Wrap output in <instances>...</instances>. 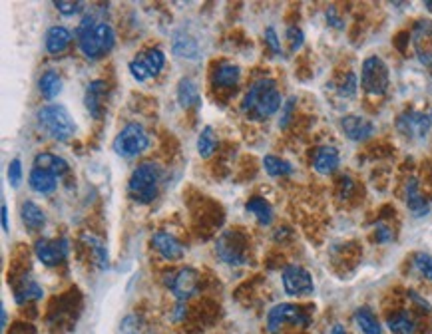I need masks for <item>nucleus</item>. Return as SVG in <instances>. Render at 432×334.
I'll use <instances>...</instances> for the list:
<instances>
[{"instance_id": "obj_1", "label": "nucleus", "mask_w": 432, "mask_h": 334, "mask_svg": "<svg viewBox=\"0 0 432 334\" xmlns=\"http://www.w3.org/2000/svg\"><path fill=\"white\" fill-rule=\"evenodd\" d=\"M281 108H283V96L279 92V84L273 78L255 80L241 100V112L251 122H265L275 116Z\"/></svg>"}, {"instance_id": "obj_2", "label": "nucleus", "mask_w": 432, "mask_h": 334, "mask_svg": "<svg viewBox=\"0 0 432 334\" xmlns=\"http://www.w3.org/2000/svg\"><path fill=\"white\" fill-rule=\"evenodd\" d=\"M76 42L84 58L100 60L114 50L116 32L106 20H98L92 12H86L76 28Z\"/></svg>"}, {"instance_id": "obj_3", "label": "nucleus", "mask_w": 432, "mask_h": 334, "mask_svg": "<svg viewBox=\"0 0 432 334\" xmlns=\"http://www.w3.org/2000/svg\"><path fill=\"white\" fill-rule=\"evenodd\" d=\"M162 177H164V169L158 163L153 161L140 163L138 167H134V172L130 174V179H128L130 199L138 205L153 203L160 193Z\"/></svg>"}, {"instance_id": "obj_4", "label": "nucleus", "mask_w": 432, "mask_h": 334, "mask_svg": "<svg viewBox=\"0 0 432 334\" xmlns=\"http://www.w3.org/2000/svg\"><path fill=\"white\" fill-rule=\"evenodd\" d=\"M40 131L56 142H68L76 135V122L62 103H48L36 112Z\"/></svg>"}, {"instance_id": "obj_5", "label": "nucleus", "mask_w": 432, "mask_h": 334, "mask_svg": "<svg viewBox=\"0 0 432 334\" xmlns=\"http://www.w3.org/2000/svg\"><path fill=\"white\" fill-rule=\"evenodd\" d=\"M149 146H151V137H149L148 130L138 122L126 124L112 142L114 153L124 160H134L138 156L146 153Z\"/></svg>"}, {"instance_id": "obj_6", "label": "nucleus", "mask_w": 432, "mask_h": 334, "mask_svg": "<svg viewBox=\"0 0 432 334\" xmlns=\"http://www.w3.org/2000/svg\"><path fill=\"white\" fill-rule=\"evenodd\" d=\"M390 86V70L381 56H369L360 64V87L374 98H381Z\"/></svg>"}, {"instance_id": "obj_7", "label": "nucleus", "mask_w": 432, "mask_h": 334, "mask_svg": "<svg viewBox=\"0 0 432 334\" xmlns=\"http://www.w3.org/2000/svg\"><path fill=\"white\" fill-rule=\"evenodd\" d=\"M164 283L167 291L174 294V299L178 303H185L199 291L201 275L194 267H181L178 271H172L169 275H165Z\"/></svg>"}, {"instance_id": "obj_8", "label": "nucleus", "mask_w": 432, "mask_h": 334, "mask_svg": "<svg viewBox=\"0 0 432 334\" xmlns=\"http://www.w3.org/2000/svg\"><path fill=\"white\" fill-rule=\"evenodd\" d=\"M215 253L222 262L229 267H239L247 262V243L245 237L235 229L224 231L215 241Z\"/></svg>"}, {"instance_id": "obj_9", "label": "nucleus", "mask_w": 432, "mask_h": 334, "mask_svg": "<svg viewBox=\"0 0 432 334\" xmlns=\"http://www.w3.org/2000/svg\"><path fill=\"white\" fill-rule=\"evenodd\" d=\"M311 317L297 305L291 303H279L267 312V333L277 334L285 324L293 326H309Z\"/></svg>"}, {"instance_id": "obj_10", "label": "nucleus", "mask_w": 432, "mask_h": 334, "mask_svg": "<svg viewBox=\"0 0 432 334\" xmlns=\"http://www.w3.org/2000/svg\"><path fill=\"white\" fill-rule=\"evenodd\" d=\"M281 285H283L285 294L289 297H311L315 292V281L313 275L301 267V265H287L281 273Z\"/></svg>"}, {"instance_id": "obj_11", "label": "nucleus", "mask_w": 432, "mask_h": 334, "mask_svg": "<svg viewBox=\"0 0 432 334\" xmlns=\"http://www.w3.org/2000/svg\"><path fill=\"white\" fill-rule=\"evenodd\" d=\"M397 131L408 137V140H424L432 128V116L420 112V110H404L397 116Z\"/></svg>"}, {"instance_id": "obj_12", "label": "nucleus", "mask_w": 432, "mask_h": 334, "mask_svg": "<svg viewBox=\"0 0 432 334\" xmlns=\"http://www.w3.org/2000/svg\"><path fill=\"white\" fill-rule=\"evenodd\" d=\"M34 255L44 267H58L70 255V241L66 237H58V239L42 237L34 243Z\"/></svg>"}, {"instance_id": "obj_13", "label": "nucleus", "mask_w": 432, "mask_h": 334, "mask_svg": "<svg viewBox=\"0 0 432 334\" xmlns=\"http://www.w3.org/2000/svg\"><path fill=\"white\" fill-rule=\"evenodd\" d=\"M413 48L418 62L432 68V20H418L413 28Z\"/></svg>"}, {"instance_id": "obj_14", "label": "nucleus", "mask_w": 432, "mask_h": 334, "mask_svg": "<svg viewBox=\"0 0 432 334\" xmlns=\"http://www.w3.org/2000/svg\"><path fill=\"white\" fill-rule=\"evenodd\" d=\"M151 247L164 261L176 262L185 257V245L179 241L176 235L167 231H156L151 235Z\"/></svg>"}, {"instance_id": "obj_15", "label": "nucleus", "mask_w": 432, "mask_h": 334, "mask_svg": "<svg viewBox=\"0 0 432 334\" xmlns=\"http://www.w3.org/2000/svg\"><path fill=\"white\" fill-rule=\"evenodd\" d=\"M341 126V131L347 135V140L351 142H367L371 135L374 133V124L365 116H358V114H349V116L341 117L339 122Z\"/></svg>"}, {"instance_id": "obj_16", "label": "nucleus", "mask_w": 432, "mask_h": 334, "mask_svg": "<svg viewBox=\"0 0 432 334\" xmlns=\"http://www.w3.org/2000/svg\"><path fill=\"white\" fill-rule=\"evenodd\" d=\"M106 96H108V84L106 80H92L86 92H84V106H86V112L94 119H100L104 114V102Z\"/></svg>"}, {"instance_id": "obj_17", "label": "nucleus", "mask_w": 432, "mask_h": 334, "mask_svg": "<svg viewBox=\"0 0 432 334\" xmlns=\"http://www.w3.org/2000/svg\"><path fill=\"white\" fill-rule=\"evenodd\" d=\"M404 203L415 217H424L431 213V201L420 193V183L417 177H410L404 183Z\"/></svg>"}, {"instance_id": "obj_18", "label": "nucleus", "mask_w": 432, "mask_h": 334, "mask_svg": "<svg viewBox=\"0 0 432 334\" xmlns=\"http://www.w3.org/2000/svg\"><path fill=\"white\" fill-rule=\"evenodd\" d=\"M241 68L233 62H219L213 66L211 72V84L215 90H231L239 84L241 80Z\"/></svg>"}, {"instance_id": "obj_19", "label": "nucleus", "mask_w": 432, "mask_h": 334, "mask_svg": "<svg viewBox=\"0 0 432 334\" xmlns=\"http://www.w3.org/2000/svg\"><path fill=\"white\" fill-rule=\"evenodd\" d=\"M341 165V153L335 146H321L313 153V169L321 175H333Z\"/></svg>"}, {"instance_id": "obj_20", "label": "nucleus", "mask_w": 432, "mask_h": 334, "mask_svg": "<svg viewBox=\"0 0 432 334\" xmlns=\"http://www.w3.org/2000/svg\"><path fill=\"white\" fill-rule=\"evenodd\" d=\"M74 40V34L70 32V30L66 28V26H50V28L46 30V36H44V48L48 54H52V56H58V54H64L68 48H70V44Z\"/></svg>"}, {"instance_id": "obj_21", "label": "nucleus", "mask_w": 432, "mask_h": 334, "mask_svg": "<svg viewBox=\"0 0 432 334\" xmlns=\"http://www.w3.org/2000/svg\"><path fill=\"white\" fill-rule=\"evenodd\" d=\"M58 175L42 167H32L28 174V187L38 195H52L58 189Z\"/></svg>"}, {"instance_id": "obj_22", "label": "nucleus", "mask_w": 432, "mask_h": 334, "mask_svg": "<svg viewBox=\"0 0 432 334\" xmlns=\"http://www.w3.org/2000/svg\"><path fill=\"white\" fill-rule=\"evenodd\" d=\"M176 96H178V103L183 110H192V108H199L201 106L199 86H197V82H195L194 78H190V76H183L179 80Z\"/></svg>"}, {"instance_id": "obj_23", "label": "nucleus", "mask_w": 432, "mask_h": 334, "mask_svg": "<svg viewBox=\"0 0 432 334\" xmlns=\"http://www.w3.org/2000/svg\"><path fill=\"white\" fill-rule=\"evenodd\" d=\"M20 219H22V225L30 233H38L44 229L46 213L42 211V207L34 203L32 199H26V201L20 203Z\"/></svg>"}, {"instance_id": "obj_24", "label": "nucleus", "mask_w": 432, "mask_h": 334, "mask_svg": "<svg viewBox=\"0 0 432 334\" xmlns=\"http://www.w3.org/2000/svg\"><path fill=\"white\" fill-rule=\"evenodd\" d=\"M245 211H247L249 215H254L261 227H269V225L273 223V219H275L273 207H271V203H269L265 197H261V195L249 197V199L245 201Z\"/></svg>"}, {"instance_id": "obj_25", "label": "nucleus", "mask_w": 432, "mask_h": 334, "mask_svg": "<svg viewBox=\"0 0 432 334\" xmlns=\"http://www.w3.org/2000/svg\"><path fill=\"white\" fill-rule=\"evenodd\" d=\"M388 331L392 334H417L418 322L417 319L408 312V310H397L392 315H388L387 319Z\"/></svg>"}, {"instance_id": "obj_26", "label": "nucleus", "mask_w": 432, "mask_h": 334, "mask_svg": "<svg viewBox=\"0 0 432 334\" xmlns=\"http://www.w3.org/2000/svg\"><path fill=\"white\" fill-rule=\"evenodd\" d=\"M34 167H42V169H48L54 175H66L70 172V163L64 160L58 153H52V151H40L36 158H34Z\"/></svg>"}, {"instance_id": "obj_27", "label": "nucleus", "mask_w": 432, "mask_h": 334, "mask_svg": "<svg viewBox=\"0 0 432 334\" xmlns=\"http://www.w3.org/2000/svg\"><path fill=\"white\" fill-rule=\"evenodd\" d=\"M172 52L178 56V58L185 60H195L199 56V46L194 38L185 32H176L174 38H172Z\"/></svg>"}, {"instance_id": "obj_28", "label": "nucleus", "mask_w": 432, "mask_h": 334, "mask_svg": "<svg viewBox=\"0 0 432 334\" xmlns=\"http://www.w3.org/2000/svg\"><path fill=\"white\" fill-rule=\"evenodd\" d=\"M62 76L56 70H46L40 78H38V92L44 100H54L62 94Z\"/></svg>"}, {"instance_id": "obj_29", "label": "nucleus", "mask_w": 432, "mask_h": 334, "mask_svg": "<svg viewBox=\"0 0 432 334\" xmlns=\"http://www.w3.org/2000/svg\"><path fill=\"white\" fill-rule=\"evenodd\" d=\"M353 319H355V324H357V328L363 334H383V326H381V322L374 317V312L371 308L360 306V308H357Z\"/></svg>"}, {"instance_id": "obj_30", "label": "nucleus", "mask_w": 432, "mask_h": 334, "mask_svg": "<svg viewBox=\"0 0 432 334\" xmlns=\"http://www.w3.org/2000/svg\"><path fill=\"white\" fill-rule=\"evenodd\" d=\"M82 241L88 245V249L92 251V257H94V261L96 265L104 271L110 267V255H108V249H106L104 241L102 239H98L96 235H92V233H84L82 235Z\"/></svg>"}, {"instance_id": "obj_31", "label": "nucleus", "mask_w": 432, "mask_h": 334, "mask_svg": "<svg viewBox=\"0 0 432 334\" xmlns=\"http://www.w3.org/2000/svg\"><path fill=\"white\" fill-rule=\"evenodd\" d=\"M140 58L144 62V66H146V70H148L149 78H156V76H160V72L164 70L165 66V52L162 48H149L146 50L144 54H140Z\"/></svg>"}, {"instance_id": "obj_32", "label": "nucleus", "mask_w": 432, "mask_h": 334, "mask_svg": "<svg viewBox=\"0 0 432 334\" xmlns=\"http://www.w3.org/2000/svg\"><path fill=\"white\" fill-rule=\"evenodd\" d=\"M263 167H265V172L271 177H289V175H293V172H295V167H293L291 161L283 160L279 156H271V153L263 158Z\"/></svg>"}, {"instance_id": "obj_33", "label": "nucleus", "mask_w": 432, "mask_h": 334, "mask_svg": "<svg viewBox=\"0 0 432 334\" xmlns=\"http://www.w3.org/2000/svg\"><path fill=\"white\" fill-rule=\"evenodd\" d=\"M217 144L219 142H217V135H215L213 128L206 126L197 135V153H199V158H203V160L211 158L215 153V149H217Z\"/></svg>"}, {"instance_id": "obj_34", "label": "nucleus", "mask_w": 432, "mask_h": 334, "mask_svg": "<svg viewBox=\"0 0 432 334\" xmlns=\"http://www.w3.org/2000/svg\"><path fill=\"white\" fill-rule=\"evenodd\" d=\"M42 297H44V289L34 278H28V281H24L20 285L15 299L18 305H24V303H30V301H40Z\"/></svg>"}, {"instance_id": "obj_35", "label": "nucleus", "mask_w": 432, "mask_h": 334, "mask_svg": "<svg viewBox=\"0 0 432 334\" xmlns=\"http://www.w3.org/2000/svg\"><path fill=\"white\" fill-rule=\"evenodd\" d=\"M413 269L418 275L432 283V255L431 253H415L413 257Z\"/></svg>"}, {"instance_id": "obj_36", "label": "nucleus", "mask_w": 432, "mask_h": 334, "mask_svg": "<svg viewBox=\"0 0 432 334\" xmlns=\"http://www.w3.org/2000/svg\"><path fill=\"white\" fill-rule=\"evenodd\" d=\"M357 90H358L357 74L355 72L344 74L343 82H341L339 87H337L339 96H341V98H355V96H357Z\"/></svg>"}, {"instance_id": "obj_37", "label": "nucleus", "mask_w": 432, "mask_h": 334, "mask_svg": "<svg viewBox=\"0 0 432 334\" xmlns=\"http://www.w3.org/2000/svg\"><path fill=\"white\" fill-rule=\"evenodd\" d=\"M54 8L58 10L60 15L66 16V18H72V16L84 12V2H66V0H54L52 2Z\"/></svg>"}, {"instance_id": "obj_38", "label": "nucleus", "mask_w": 432, "mask_h": 334, "mask_svg": "<svg viewBox=\"0 0 432 334\" xmlns=\"http://www.w3.org/2000/svg\"><path fill=\"white\" fill-rule=\"evenodd\" d=\"M295 103H297V98L291 96L283 102V108H281V116H279V130H287L289 124H291V117H293V110H295Z\"/></svg>"}, {"instance_id": "obj_39", "label": "nucleus", "mask_w": 432, "mask_h": 334, "mask_svg": "<svg viewBox=\"0 0 432 334\" xmlns=\"http://www.w3.org/2000/svg\"><path fill=\"white\" fill-rule=\"evenodd\" d=\"M287 40H289V46H291V52L295 54L305 44V32L299 26H289L287 28Z\"/></svg>"}, {"instance_id": "obj_40", "label": "nucleus", "mask_w": 432, "mask_h": 334, "mask_svg": "<svg viewBox=\"0 0 432 334\" xmlns=\"http://www.w3.org/2000/svg\"><path fill=\"white\" fill-rule=\"evenodd\" d=\"M263 36H265V44L269 46V50H271L275 56H279V54L283 52V48H281V40H279V36H277L275 26H267L265 32H263Z\"/></svg>"}, {"instance_id": "obj_41", "label": "nucleus", "mask_w": 432, "mask_h": 334, "mask_svg": "<svg viewBox=\"0 0 432 334\" xmlns=\"http://www.w3.org/2000/svg\"><path fill=\"white\" fill-rule=\"evenodd\" d=\"M128 70H130V74H132V78H134L135 82H146L149 78V74L148 70H146V66H144V62H142V58L138 56V58H134L130 64H128Z\"/></svg>"}, {"instance_id": "obj_42", "label": "nucleus", "mask_w": 432, "mask_h": 334, "mask_svg": "<svg viewBox=\"0 0 432 334\" xmlns=\"http://www.w3.org/2000/svg\"><path fill=\"white\" fill-rule=\"evenodd\" d=\"M22 161L15 158V160H10L8 163V181H10V185L13 187H18L20 183H22Z\"/></svg>"}, {"instance_id": "obj_43", "label": "nucleus", "mask_w": 432, "mask_h": 334, "mask_svg": "<svg viewBox=\"0 0 432 334\" xmlns=\"http://www.w3.org/2000/svg\"><path fill=\"white\" fill-rule=\"evenodd\" d=\"M394 239V231L388 227L387 223H376L374 225V241L385 245V243H390Z\"/></svg>"}, {"instance_id": "obj_44", "label": "nucleus", "mask_w": 432, "mask_h": 334, "mask_svg": "<svg viewBox=\"0 0 432 334\" xmlns=\"http://www.w3.org/2000/svg\"><path fill=\"white\" fill-rule=\"evenodd\" d=\"M353 191H355V181H353V177H351V175H343L341 181H339V197H341V199H349V197L353 195Z\"/></svg>"}, {"instance_id": "obj_45", "label": "nucleus", "mask_w": 432, "mask_h": 334, "mask_svg": "<svg viewBox=\"0 0 432 334\" xmlns=\"http://www.w3.org/2000/svg\"><path fill=\"white\" fill-rule=\"evenodd\" d=\"M325 16H327V22H329V24H331V26H335V28H339V30L344 28L343 18L337 15V8H335V6H329L327 15H325Z\"/></svg>"}, {"instance_id": "obj_46", "label": "nucleus", "mask_w": 432, "mask_h": 334, "mask_svg": "<svg viewBox=\"0 0 432 334\" xmlns=\"http://www.w3.org/2000/svg\"><path fill=\"white\" fill-rule=\"evenodd\" d=\"M408 299H410V301H413V303H415V305H417L418 308L422 310V312H431V310H432L431 303H429L426 299H422V297H420L418 292L408 291Z\"/></svg>"}, {"instance_id": "obj_47", "label": "nucleus", "mask_w": 432, "mask_h": 334, "mask_svg": "<svg viewBox=\"0 0 432 334\" xmlns=\"http://www.w3.org/2000/svg\"><path fill=\"white\" fill-rule=\"evenodd\" d=\"M0 213H2V231L10 233V217H8V205L2 203V209H0Z\"/></svg>"}, {"instance_id": "obj_48", "label": "nucleus", "mask_w": 432, "mask_h": 334, "mask_svg": "<svg viewBox=\"0 0 432 334\" xmlns=\"http://www.w3.org/2000/svg\"><path fill=\"white\" fill-rule=\"evenodd\" d=\"M331 334H349V333H347V328H344L343 324H335V326L331 328Z\"/></svg>"}, {"instance_id": "obj_49", "label": "nucleus", "mask_w": 432, "mask_h": 334, "mask_svg": "<svg viewBox=\"0 0 432 334\" xmlns=\"http://www.w3.org/2000/svg\"><path fill=\"white\" fill-rule=\"evenodd\" d=\"M0 317H2V328H6V324H8V317H6V308H4V305L0 306Z\"/></svg>"}, {"instance_id": "obj_50", "label": "nucleus", "mask_w": 432, "mask_h": 334, "mask_svg": "<svg viewBox=\"0 0 432 334\" xmlns=\"http://www.w3.org/2000/svg\"><path fill=\"white\" fill-rule=\"evenodd\" d=\"M122 328H124V334H140L138 333V328H134V326H128V322H126V320H124V326H122Z\"/></svg>"}, {"instance_id": "obj_51", "label": "nucleus", "mask_w": 432, "mask_h": 334, "mask_svg": "<svg viewBox=\"0 0 432 334\" xmlns=\"http://www.w3.org/2000/svg\"><path fill=\"white\" fill-rule=\"evenodd\" d=\"M431 116H432V114H431Z\"/></svg>"}]
</instances>
